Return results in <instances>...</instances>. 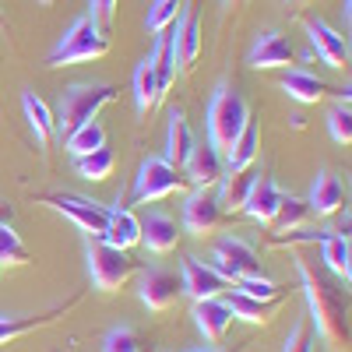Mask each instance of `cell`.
<instances>
[{"instance_id":"6da1fadb","label":"cell","mask_w":352,"mask_h":352,"mask_svg":"<svg viewBox=\"0 0 352 352\" xmlns=\"http://www.w3.org/2000/svg\"><path fill=\"white\" fill-rule=\"evenodd\" d=\"M113 99H116V88L106 85V81H74V85H67L64 96H60V106H56V113H53V134L64 141L81 124L96 120V113Z\"/></svg>"},{"instance_id":"7a4b0ae2","label":"cell","mask_w":352,"mask_h":352,"mask_svg":"<svg viewBox=\"0 0 352 352\" xmlns=\"http://www.w3.org/2000/svg\"><path fill=\"white\" fill-rule=\"evenodd\" d=\"M296 272H300V282H303V292H307V303H310V317H314V328L317 335L324 338L328 345H345L349 342V328H345V307L335 292L320 282L307 261H296Z\"/></svg>"},{"instance_id":"3957f363","label":"cell","mask_w":352,"mask_h":352,"mask_svg":"<svg viewBox=\"0 0 352 352\" xmlns=\"http://www.w3.org/2000/svg\"><path fill=\"white\" fill-rule=\"evenodd\" d=\"M247 120H250L247 99L232 85H219L208 102V144L226 155L232 148V141L240 138V131L247 127Z\"/></svg>"},{"instance_id":"277c9868","label":"cell","mask_w":352,"mask_h":352,"mask_svg":"<svg viewBox=\"0 0 352 352\" xmlns=\"http://www.w3.org/2000/svg\"><path fill=\"white\" fill-rule=\"evenodd\" d=\"M106 53H109V36L88 14H81L60 36L56 50L50 53L46 67H71V64H85V60H99V56H106Z\"/></svg>"},{"instance_id":"5b68a950","label":"cell","mask_w":352,"mask_h":352,"mask_svg":"<svg viewBox=\"0 0 352 352\" xmlns=\"http://www.w3.org/2000/svg\"><path fill=\"white\" fill-rule=\"evenodd\" d=\"M134 268H138V264L131 261L127 250L109 247L106 240L88 243V275H92V285L99 292H116L134 275Z\"/></svg>"},{"instance_id":"8992f818","label":"cell","mask_w":352,"mask_h":352,"mask_svg":"<svg viewBox=\"0 0 352 352\" xmlns=\"http://www.w3.org/2000/svg\"><path fill=\"white\" fill-rule=\"evenodd\" d=\"M187 180H184V169L169 166L162 155H148L141 166H138V176H134V201L138 204H152L173 190H180Z\"/></svg>"},{"instance_id":"52a82bcc","label":"cell","mask_w":352,"mask_h":352,"mask_svg":"<svg viewBox=\"0 0 352 352\" xmlns=\"http://www.w3.org/2000/svg\"><path fill=\"white\" fill-rule=\"evenodd\" d=\"M43 204H50V208H56L60 215H67L78 229L92 232L96 240L102 236V229H106V215H109L106 204H99V201H92V197H81V194H46V197H43Z\"/></svg>"},{"instance_id":"ba28073f","label":"cell","mask_w":352,"mask_h":352,"mask_svg":"<svg viewBox=\"0 0 352 352\" xmlns=\"http://www.w3.org/2000/svg\"><path fill=\"white\" fill-rule=\"evenodd\" d=\"M226 212L219 208L215 201V190L212 187H194L184 201V226L187 232H194V236H212V232L222 226Z\"/></svg>"},{"instance_id":"9c48e42d","label":"cell","mask_w":352,"mask_h":352,"mask_svg":"<svg viewBox=\"0 0 352 352\" xmlns=\"http://www.w3.org/2000/svg\"><path fill=\"white\" fill-rule=\"evenodd\" d=\"M169 43L176 56V71H190L201 53V18L194 8H184L176 14V21L169 25Z\"/></svg>"},{"instance_id":"30bf717a","label":"cell","mask_w":352,"mask_h":352,"mask_svg":"<svg viewBox=\"0 0 352 352\" xmlns=\"http://www.w3.org/2000/svg\"><path fill=\"white\" fill-rule=\"evenodd\" d=\"M180 169H184V180L190 187H215L222 180V173H226V159H222V152L212 148L208 141H197Z\"/></svg>"},{"instance_id":"8fae6325","label":"cell","mask_w":352,"mask_h":352,"mask_svg":"<svg viewBox=\"0 0 352 352\" xmlns=\"http://www.w3.org/2000/svg\"><path fill=\"white\" fill-rule=\"evenodd\" d=\"M180 289L197 303V300H215V296H222V292L232 289V285L212 268V264H204V261H197V257H187V261H184Z\"/></svg>"},{"instance_id":"7c38bea8","label":"cell","mask_w":352,"mask_h":352,"mask_svg":"<svg viewBox=\"0 0 352 352\" xmlns=\"http://www.w3.org/2000/svg\"><path fill=\"white\" fill-rule=\"evenodd\" d=\"M180 278L166 268H144L141 272V285H138V296L148 310H169L180 296Z\"/></svg>"},{"instance_id":"4fadbf2b","label":"cell","mask_w":352,"mask_h":352,"mask_svg":"<svg viewBox=\"0 0 352 352\" xmlns=\"http://www.w3.org/2000/svg\"><path fill=\"white\" fill-rule=\"evenodd\" d=\"M307 36H310V46L317 50V56L324 60L328 67L342 71L349 64V36L335 32L328 21L320 18H307Z\"/></svg>"},{"instance_id":"5bb4252c","label":"cell","mask_w":352,"mask_h":352,"mask_svg":"<svg viewBox=\"0 0 352 352\" xmlns=\"http://www.w3.org/2000/svg\"><path fill=\"white\" fill-rule=\"evenodd\" d=\"M250 67L257 71H272V67H289L292 64V43L282 36V32H261L250 46Z\"/></svg>"},{"instance_id":"9a60e30c","label":"cell","mask_w":352,"mask_h":352,"mask_svg":"<svg viewBox=\"0 0 352 352\" xmlns=\"http://www.w3.org/2000/svg\"><path fill=\"white\" fill-rule=\"evenodd\" d=\"M109 247H120V250H131L141 243V219L127 208V204H113L109 215H106V229H102V236Z\"/></svg>"},{"instance_id":"2e32d148","label":"cell","mask_w":352,"mask_h":352,"mask_svg":"<svg viewBox=\"0 0 352 352\" xmlns=\"http://www.w3.org/2000/svg\"><path fill=\"white\" fill-rule=\"evenodd\" d=\"M141 243L152 254H169L180 243V226L169 212H148L141 219Z\"/></svg>"},{"instance_id":"e0dca14e","label":"cell","mask_w":352,"mask_h":352,"mask_svg":"<svg viewBox=\"0 0 352 352\" xmlns=\"http://www.w3.org/2000/svg\"><path fill=\"white\" fill-rule=\"evenodd\" d=\"M215 257H222L229 264V272L236 278H250V275H261V257H257V247L243 236H222L219 247H215Z\"/></svg>"},{"instance_id":"ac0fdd59","label":"cell","mask_w":352,"mask_h":352,"mask_svg":"<svg viewBox=\"0 0 352 352\" xmlns=\"http://www.w3.org/2000/svg\"><path fill=\"white\" fill-rule=\"evenodd\" d=\"M282 197H285V194L278 190V184L272 180V176H257L240 212H247V215H250L254 222H261V226H268V222L275 219V212H278Z\"/></svg>"},{"instance_id":"d6986e66","label":"cell","mask_w":352,"mask_h":352,"mask_svg":"<svg viewBox=\"0 0 352 352\" xmlns=\"http://www.w3.org/2000/svg\"><path fill=\"white\" fill-rule=\"evenodd\" d=\"M194 324H197V331L204 335V342H212V345H219L222 338H226V331H229V324H232V314H229V307H226V300H197L194 303Z\"/></svg>"},{"instance_id":"ffe728a7","label":"cell","mask_w":352,"mask_h":352,"mask_svg":"<svg viewBox=\"0 0 352 352\" xmlns=\"http://www.w3.org/2000/svg\"><path fill=\"white\" fill-rule=\"evenodd\" d=\"M197 144V138H194V131H190V124H187V116H184V109H173L169 113V134H166V162L169 166H176L180 169L184 162H187V155H190V148Z\"/></svg>"},{"instance_id":"44dd1931","label":"cell","mask_w":352,"mask_h":352,"mask_svg":"<svg viewBox=\"0 0 352 352\" xmlns=\"http://www.w3.org/2000/svg\"><path fill=\"white\" fill-rule=\"evenodd\" d=\"M254 180H257L254 166L243 169V173H222V180L215 184V187H219V190H215L219 208H222V212H240L243 201H247V194H250V187H254Z\"/></svg>"},{"instance_id":"7402d4cb","label":"cell","mask_w":352,"mask_h":352,"mask_svg":"<svg viewBox=\"0 0 352 352\" xmlns=\"http://www.w3.org/2000/svg\"><path fill=\"white\" fill-rule=\"evenodd\" d=\"M74 303H78V300H67L64 307H53V310L36 314V317H0V345H11L14 338H21V335H28V331L53 324V320H56V317H64Z\"/></svg>"},{"instance_id":"603a6c76","label":"cell","mask_w":352,"mask_h":352,"mask_svg":"<svg viewBox=\"0 0 352 352\" xmlns=\"http://www.w3.org/2000/svg\"><path fill=\"white\" fill-rule=\"evenodd\" d=\"M307 204H310V212H317V215H335L342 204H345V187H342V180H338V176H331V173H317Z\"/></svg>"},{"instance_id":"cb8c5ba5","label":"cell","mask_w":352,"mask_h":352,"mask_svg":"<svg viewBox=\"0 0 352 352\" xmlns=\"http://www.w3.org/2000/svg\"><path fill=\"white\" fill-rule=\"evenodd\" d=\"M257 152H261V134H257V124L247 120V127L240 131V138L232 141V148L222 155L226 159V173H243L257 162Z\"/></svg>"},{"instance_id":"d4e9b609","label":"cell","mask_w":352,"mask_h":352,"mask_svg":"<svg viewBox=\"0 0 352 352\" xmlns=\"http://www.w3.org/2000/svg\"><path fill=\"white\" fill-rule=\"evenodd\" d=\"M282 92H285L289 99H296V102L310 106V102H320V99L328 96V81H320L317 74L296 67V71H289V74L282 78Z\"/></svg>"},{"instance_id":"484cf974","label":"cell","mask_w":352,"mask_h":352,"mask_svg":"<svg viewBox=\"0 0 352 352\" xmlns=\"http://www.w3.org/2000/svg\"><path fill=\"white\" fill-rule=\"evenodd\" d=\"M21 109H25V120H28V127H32L36 141L46 148V144L53 141V109H50L46 99H39L36 92H25V96H21Z\"/></svg>"},{"instance_id":"4316f807","label":"cell","mask_w":352,"mask_h":352,"mask_svg":"<svg viewBox=\"0 0 352 352\" xmlns=\"http://www.w3.org/2000/svg\"><path fill=\"white\" fill-rule=\"evenodd\" d=\"M99 148H106V127H102L99 120H88V124H81L78 131H71V134L64 138V152H67L71 159L92 155V152H99Z\"/></svg>"},{"instance_id":"83f0119b","label":"cell","mask_w":352,"mask_h":352,"mask_svg":"<svg viewBox=\"0 0 352 352\" xmlns=\"http://www.w3.org/2000/svg\"><path fill=\"white\" fill-rule=\"evenodd\" d=\"M148 64H152V71H155L159 92L166 96V92H169V85H173V78H176V56H173V43H169V28L155 36L152 53H148Z\"/></svg>"},{"instance_id":"f1b7e54d","label":"cell","mask_w":352,"mask_h":352,"mask_svg":"<svg viewBox=\"0 0 352 352\" xmlns=\"http://www.w3.org/2000/svg\"><path fill=\"white\" fill-rule=\"evenodd\" d=\"M320 254H324V264L338 275V278H352V243L345 232H328L324 240H320Z\"/></svg>"},{"instance_id":"f546056e","label":"cell","mask_w":352,"mask_h":352,"mask_svg":"<svg viewBox=\"0 0 352 352\" xmlns=\"http://www.w3.org/2000/svg\"><path fill=\"white\" fill-rule=\"evenodd\" d=\"M134 102H138V116H148L159 102H162V92H159V81H155V71L148 64V56L138 64L134 71Z\"/></svg>"},{"instance_id":"4dcf8cb0","label":"cell","mask_w":352,"mask_h":352,"mask_svg":"<svg viewBox=\"0 0 352 352\" xmlns=\"http://www.w3.org/2000/svg\"><path fill=\"white\" fill-rule=\"evenodd\" d=\"M226 307H229V314H232V317L247 320V324H264V320H272V314H275V307H278V303H264V300L243 296V292L232 289V296L226 300Z\"/></svg>"},{"instance_id":"1f68e13d","label":"cell","mask_w":352,"mask_h":352,"mask_svg":"<svg viewBox=\"0 0 352 352\" xmlns=\"http://www.w3.org/2000/svg\"><path fill=\"white\" fill-rule=\"evenodd\" d=\"M113 169H116V155H113L109 148H99V152H92V155H78V159H74V173L81 176V180H88V184L109 180Z\"/></svg>"},{"instance_id":"d6a6232c","label":"cell","mask_w":352,"mask_h":352,"mask_svg":"<svg viewBox=\"0 0 352 352\" xmlns=\"http://www.w3.org/2000/svg\"><path fill=\"white\" fill-rule=\"evenodd\" d=\"M310 219V204H307V197H282V204H278V212H275V219L268 222L278 236H285V232H292V229H300L303 222Z\"/></svg>"},{"instance_id":"836d02e7","label":"cell","mask_w":352,"mask_h":352,"mask_svg":"<svg viewBox=\"0 0 352 352\" xmlns=\"http://www.w3.org/2000/svg\"><path fill=\"white\" fill-rule=\"evenodd\" d=\"M21 268V264H32V254H28V247L21 243V236L8 226L0 222V268Z\"/></svg>"},{"instance_id":"e575fe53","label":"cell","mask_w":352,"mask_h":352,"mask_svg":"<svg viewBox=\"0 0 352 352\" xmlns=\"http://www.w3.org/2000/svg\"><path fill=\"white\" fill-rule=\"evenodd\" d=\"M180 11H184V0H152L144 25H148L152 36H159V32H166V28L176 21V14H180Z\"/></svg>"},{"instance_id":"d590c367","label":"cell","mask_w":352,"mask_h":352,"mask_svg":"<svg viewBox=\"0 0 352 352\" xmlns=\"http://www.w3.org/2000/svg\"><path fill=\"white\" fill-rule=\"evenodd\" d=\"M232 285H236V292H243V296H254V300H264V303H278V300H282V289H278V282L264 278V275L236 278Z\"/></svg>"},{"instance_id":"8d00e7d4","label":"cell","mask_w":352,"mask_h":352,"mask_svg":"<svg viewBox=\"0 0 352 352\" xmlns=\"http://www.w3.org/2000/svg\"><path fill=\"white\" fill-rule=\"evenodd\" d=\"M328 131L338 144H352V106L349 102H335L328 109Z\"/></svg>"},{"instance_id":"74e56055","label":"cell","mask_w":352,"mask_h":352,"mask_svg":"<svg viewBox=\"0 0 352 352\" xmlns=\"http://www.w3.org/2000/svg\"><path fill=\"white\" fill-rule=\"evenodd\" d=\"M116 8H120V0H88V18H92L102 32L109 36V25L116 18Z\"/></svg>"},{"instance_id":"f35d334b","label":"cell","mask_w":352,"mask_h":352,"mask_svg":"<svg viewBox=\"0 0 352 352\" xmlns=\"http://www.w3.org/2000/svg\"><path fill=\"white\" fill-rule=\"evenodd\" d=\"M282 352H314V331H310L307 320H300V324L289 331V338H285V349H282Z\"/></svg>"},{"instance_id":"ab89813d","label":"cell","mask_w":352,"mask_h":352,"mask_svg":"<svg viewBox=\"0 0 352 352\" xmlns=\"http://www.w3.org/2000/svg\"><path fill=\"white\" fill-rule=\"evenodd\" d=\"M106 352H141L138 349V335L131 328H113L106 335Z\"/></svg>"},{"instance_id":"60d3db41","label":"cell","mask_w":352,"mask_h":352,"mask_svg":"<svg viewBox=\"0 0 352 352\" xmlns=\"http://www.w3.org/2000/svg\"><path fill=\"white\" fill-rule=\"evenodd\" d=\"M247 0H226V8H243Z\"/></svg>"},{"instance_id":"b9f144b4","label":"cell","mask_w":352,"mask_h":352,"mask_svg":"<svg viewBox=\"0 0 352 352\" xmlns=\"http://www.w3.org/2000/svg\"><path fill=\"white\" fill-rule=\"evenodd\" d=\"M292 4H296V8H303V4H307V0H292Z\"/></svg>"},{"instance_id":"7bdbcfd3","label":"cell","mask_w":352,"mask_h":352,"mask_svg":"<svg viewBox=\"0 0 352 352\" xmlns=\"http://www.w3.org/2000/svg\"><path fill=\"white\" fill-rule=\"evenodd\" d=\"M197 352H219V349H197Z\"/></svg>"},{"instance_id":"ee69618b","label":"cell","mask_w":352,"mask_h":352,"mask_svg":"<svg viewBox=\"0 0 352 352\" xmlns=\"http://www.w3.org/2000/svg\"><path fill=\"white\" fill-rule=\"evenodd\" d=\"M43 4H50V0H43Z\"/></svg>"}]
</instances>
